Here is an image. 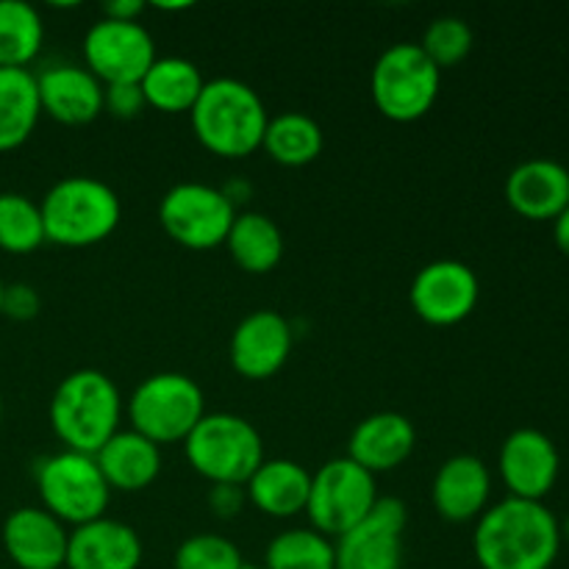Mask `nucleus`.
Listing matches in <instances>:
<instances>
[{
    "label": "nucleus",
    "mask_w": 569,
    "mask_h": 569,
    "mask_svg": "<svg viewBox=\"0 0 569 569\" xmlns=\"http://www.w3.org/2000/svg\"><path fill=\"white\" fill-rule=\"evenodd\" d=\"M559 548V520L537 500H500L478 517L472 533V553L481 569H550Z\"/></svg>",
    "instance_id": "obj_1"
},
{
    "label": "nucleus",
    "mask_w": 569,
    "mask_h": 569,
    "mask_svg": "<svg viewBox=\"0 0 569 569\" xmlns=\"http://www.w3.org/2000/svg\"><path fill=\"white\" fill-rule=\"evenodd\" d=\"M189 114L200 144L222 159H244L259 150L270 122L261 94L239 78L206 81Z\"/></svg>",
    "instance_id": "obj_2"
},
{
    "label": "nucleus",
    "mask_w": 569,
    "mask_h": 569,
    "mask_svg": "<svg viewBox=\"0 0 569 569\" xmlns=\"http://www.w3.org/2000/svg\"><path fill=\"white\" fill-rule=\"evenodd\" d=\"M122 398L117 383L100 370H76L50 398V426L67 450L94 456L120 431Z\"/></svg>",
    "instance_id": "obj_3"
},
{
    "label": "nucleus",
    "mask_w": 569,
    "mask_h": 569,
    "mask_svg": "<svg viewBox=\"0 0 569 569\" xmlns=\"http://www.w3.org/2000/svg\"><path fill=\"white\" fill-rule=\"evenodd\" d=\"M44 237L64 248H89L117 231L122 217L120 198L106 181L70 176L56 181L39 200Z\"/></svg>",
    "instance_id": "obj_4"
},
{
    "label": "nucleus",
    "mask_w": 569,
    "mask_h": 569,
    "mask_svg": "<svg viewBox=\"0 0 569 569\" xmlns=\"http://www.w3.org/2000/svg\"><path fill=\"white\" fill-rule=\"evenodd\" d=\"M183 453L194 472L214 487H242L264 461V442L253 422L239 415H206L183 439Z\"/></svg>",
    "instance_id": "obj_5"
},
{
    "label": "nucleus",
    "mask_w": 569,
    "mask_h": 569,
    "mask_svg": "<svg viewBox=\"0 0 569 569\" xmlns=\"http://www.w3.org/2000/svg\"><path fill=\"white\" fill-rule=\"evenodd\" d=\"M206 417L203 389L183 372H156L148 376L128 400L131 428L150 442H183Z\"/></svg>",
    "instance_id": "obj_6"
},
{
    "label": "nucleus",
    "mask_w": 569,
    "mask_h": 569,
    "mask_svg": "<svg viewBox=\"0 0 569 569\" xmlns=\"http://www.w3.org/2000/svg\"><path fill=\"white\" fill-rule=\"evenodd\" d=\"M442 72L431 64L417 42H398L378 56L370 76L372 103L395 122H415L431 111L439 98Z\"/></svg>",
    "instance_id": "obj_7"
},
{
    "label": "nucleus",
    "mask_w": 569,
    "mask_h": 569,
    "mask_svg": "<svg viewBox=\"0 0 569 569\" xmlns=\"http://www.w3.org/2000/svg\"><path fill=\"white\" fill-rule=\"evenodd\" d=\"M376 503V476L348 456L326 461L320 470L311 472V492L306 511H309L311 528L320 531L322 537L339 539L350 528L359 526Z\"/></svg>",
    "instance_id": "obj_8"
},
{
    "label": "nucleus",
    "mask_w": 569,
    "mask_h": 569,
    "mask_svg": "<svg viewBox=\"0 0 569 569\" xmlns=\"http://www.w3.org/2000/svg\"><path fill=\"white\" fill-rule=\"evenodd\" d=\"M37 487L42 509L56 520L83 526L106 517L111 489L100 472L94 456L64 450L37 467Z\"/></svg>",
    "instance_id": "obj_9"
},
{
    "label": "nucleus",
    "mask_w": 569,
    "mask_h": 569,
    "mask_svg": "<svg viewBox=\"0 0 569 569\" xmlns=\"http://www.w3.org/2000/svg\"><path fill=\"white\" fill-rule=\"evenodd\" d=\"M237 217V206L226 189L200 181H183L167 189L159 203V222L167 237L189 250H211L226 244Z\"/></svg>",
    "instance_id": "obj_10"
},
{
    "label": "nucleus",
    "mask_w": 569,
    "mask_h": 569,
    "mask_svg": "<svg viewBox=\"0 0 569 569\" xmlns=\"http://www.w3.org/2000/svg\"><path fill=\"white\" fill-rule=\"evenodd\" d=\"M83 59L103 87L139 83L156 61V42L142 22L100 17L83 37Z\"/></svg>",
    "instance_id": "obj_11"
},
{
    "label": "nucleus",
    "mask_w": 569,
    "mask_h": 569,
    "mask_svg": "<svg viewBox=\"0 0 569 569\" xmlns=\"http://www.w3.org/2000/svg\"><path fill=\"white\" fill-rule=\"evenodd\" d=\"M406 522L409 511L403 500L378 498L370 515L333 542V569H400Z\"/></svg>",
    "instance_id": "obj_12"
},
{
    "label": "nucleus",
    "mask_w": 569,
    "mask_h": 569,
    "mask_svg": "<svg viewBox=\"0 0 569 569\" xmlns=\"http://www.w3.org/2000/svg\"><path fill=\"white\" fill-rule=\"evenodd\" d=\"M481 283L472 267L456 259H437L422 267L409 289L411 309L428 326H456L476 311Z\"/></svg>",
    "instance_id": "obj_13"
},
{
    "label": "nucleus",
    "mask_w": 569,
    "mask_h": 569,
    "mask_svg": "<svg viewBox=\"0 0 569 569\" xmlns=\"http://www.w3.org/2000/svg\"><path fill=\"white\" fill-rule=\"evenodd\" d=\"M500 478L509 487V498L542 503L556 487L561 472L559 448L548 433L537 428H517L500 448Z\"/></svg>",
    "instance_id": "obj_14"
},
{
    "label": "nucleus",
    "mask_w": 569,
    "mask_h": 569,
    "mask_svg": "<svg viewBox=\"0 0 569 569\" xmlns=\"http://www.w3.org/2000/svg\"><path fill=\"white\" fill-rule=\"evenodd\" d=\"M292 353V326L272 309L250 311L233 328L228 356L233 370L248 381L272 378Z\"/></svg>",
    "instance_id": "obj_15"
},
{
    "label": "nucleus",
    "mask_w": 569,
    "mask_h": 569,
    "mask_svg": "<svg viewBox=\"0 0 569 569\" xmlns=\"http://www.w3.org/2000/svg\"><path fill=\"white\" fill-rule=\"evenodd\" d=\"M70 531L50 511L22 506L3 522V548L20 569H61Z\"/></svg>",
    "instance_id": "obj_16"
},
{
    "label": "nucleus",
    "mask_w": 569,
    "mask_h": 569,
    "mask_svg": "<svg viewBox=\"0 0 569 569\" xmlns=\"http://www.w3.org/2000/svg\"><path fill=\"white\" fill-rule=\"evenodd\" d=\"M142 539L128 522L98 517L70 531L67 569H139Z\"/></svg>",
    "instance_id": "obj_17"
},
{
    "label": "nucleus",
    "mask_w": 569,
    "mask_h": 569,
    "mask_svg": "<svg viewBox=\"0 0 569 569\" xmlns=\"http://www.w3.org/2000/svg\"><path fill=\"white\" fill-rule=\"evenodd\" d=\"M39 106L64 126H87L106 109V87L78 64H53L37 76Z\"/></svg>",
    "instance_id": "obj_18"
},
{
    "label": "nucleus",
    "mask_w": 569,
    "mask_h": 569,
    "mask_svg": "<svg viewBox=\"0 0 569 569\" xmlns=\"http://www.w3.org/2000/svg\"><path fill=\"white\" fill-rule=\"evenodd\" d=\"M492 476L478 456L459 453L445 461L433 476L431 500L439 517L450 522H470L487 511Z\"/></svg>",
    "instance_id": "obj_19"
},
{
    "label": "nucleus",
    "mask_w": 569,
    "mask_h": 569,
    "mask_svg": "<svg viewBox=\"0 0 569 569\" xmlns=\"http://www.w3.org/2000/svg\"><path fill=\"white\" fill-rule=\"evenodd\" d=\"M506 200L528 220H556L569 206V170L553 159H528L506 178Z\"/></svg>",
    "instance_id": "obj_20"
},
{
    "label": "nucleus",
    "mask_w": 569,
    "mask_h": 569,
    "mask_svg": "<svg viewBox=\"0 0 569 569\" xmlns=\"http://www.w3.org/2000/svg\"><path fill=\"white\" fill-rule=\"evenodd\" d=\"M417 445L415 422L398 411H378L365 417L348 439V459L367 472H389L403 465Z\"/></svg>",
    "instance_id": "obj_21"
},
{
    "label": "nucleus",
    "mask_w": 569,
    "mask_h": 569,
    "mask_svg": "<svg viewBox=\"0 0 569 569\" xmlns=\"http://www.w3.org/2000/svg\"><path fill=\"white\" fill-rule=\"evenodd\" d=\"M94 461H98L109 489L139 492L159 478L161 448L131 428V431H117L94 453Z\"/></svg>",
    "instance_id": "obj_22"
},
{
    "label": "nucleus",
    "mask_w": 569,
    "mask_h": 569,
    "mask_svg": "<svg viewBox=\"0 0 569 569\" xmlns=\"http://www.w3.org/2000/svg\"><path fill=\"white\" fill-rule=\"evenodd\" d=\"M244 487H248L244 492L256 509L283 520V517L306 511L311 492V472L292 459H264Z\"/></svg>",
    "instance_id": "obj_23"
},
{
    "label": "nucleus",
    "mask_w": 569,
    "mask_h": 569,
    "mask_svg": "<svg viewBox=\"0 0 569 569\" xmlns=\"http://www.w3.org/2000/svg\"><path fill=\"white\" fill-rule=\"evenodd\" d=\"M39 114L37 76L28 67H0V153L28 142Z\"/></svg>",
    "instance_id": "obj_24"
},
{
    "label": "nucleus",
    "mask_w": 569,
    "mask_h": 569,
    "mask_svg": "<svg viewBox=\"0 0 569 569\" xmlns=\"http://www.w3.org/2000/svg\"><path fill=\"white\" fill-rule=\"evenodd\" d=\"M226 248L244 272L264 276V272L276 270L278 261L283 259V233L272 217L261 214V211H242L233 217Z\"/></svg>",
    "instance_id": "obj_25"
},
{
    "label": "nucleus",
    "mask_w": 569,
    "mask_h": 569,
    "mask_svg": "<svg viewBox=\"0 0 569 569\" xmlns=\"http://www.w3.org/2000/svg\"><path fill=\"white\" fill-rule=\"evenodd\" d=\"M144 103L159 111H192L206 78L200 76L198 64L181 56H156L150 70L139 81Z\"/></svg>",
    "instance_id": "obj_26"
},
{
    "label": "nucleus",
    "mask_w": 569,
    "mask_h": 569,
    "mask_svg": "<svg viewBox=\"0 0 569 569\" xmlns=\"http://www.w3.org/2000/svg\"><path fill=\"white\" fill-rule=\"evenodd\" d=\"M322 144H326V137L315 117L303 111H283V114L270 117L261 148L278 164L303 167L322 153Z\"/></svg>",
    "instance_id": "obj_27"
},
{
    "label": "nucleus",
    "mask_w": 569,
    "mask_h": 569,
    "mask_svg": "<svg viewBox=\"0 0 569 569\" xmlns=\"http://www.w3.org/2000/svg\"><path fill=\"white\" fill-rule=\"evenodd\" d=\"M44 42V22L26 0H0V67H28Z\"/></svg>",
    "instance_id": "obj_28"
},
{
    "label": "nucleus",
    "mask_w": 569,
    "mask_h": 569,
    "mask_svg": "<svg viewBox=\"0 0 569 569\" xmlns=\"http://www.w3.org/2000/svg\"><path fill=\"white\" fill-rule=\"evenodd\" d=\"M333 542L315 528H289L278 533L264 553V569H333Z\"/></svg>",
    "instance_id": "obj_29"
},
{
    "label": "nucleus",
    "mask_w": 569,
    "mask_h": 569,
    "mask_svg": "<svg viewBox=\"0 0 569 569\" xmlns=\"http://www.w3.org/2000/svg\"><path fill=\"white\" fill-rule=\"evenodd\" d=\"M44 242L48 237L37 200L20 192H0V250L26 256Z\"/></svg>",
    "instance_id": "obj_30"
},
{
    "label": "nucleus",
    "mask_w": 569,
    "mask_h": 569,
    "mask_svg": "<svg viewBox=\"0 0 569 569\" xmlns=\"http://www.w3.org/2000/svg\"><path fill=\"white\" fill-rule=\"evenodd\" d=\"M472 42H476V37H472L470 22L445 14L428 22L420 48L431 59V64L442 72L445 67H456L459 61H465L470 56Z\"/></svg>",
    "instance_id": "obj_31"
},
{
    "label": "nucleus",
    "mask_w": 569,
    "mask_h": 569,
    "mask_svg": "<svg viewBox=\"0 0 569 569\" xmlns=\"http://www.w3.org/2000/svg\"><path fill=\"white\" fill-rule=\"evenodd\" d=\"M176 569H242V553L220 533H194L183 539L172 559Z\"/></svg>",
    "instance_id": "obj_32"
},
{
    "label": "nucleus",
    "mask_w": 569,
    "mask_h": 569,
    "mask_svg": "<svg viewBox=\"0 0 569 569\" xmlns=\"http://www.w3.org/2000/svg\"><path fill=\"white\" fill-rule=\"evenodd\" d=\"M144 94L139 83H111L106 87V111L120 120H131L144 109Z\"/></svg>",
    "instance_id": "obj_33"
},
{
    "label": "nucleus",
    "mask_w": 569,
    "mask_h": 569,
    "mask_svg": "<svg viewBox=\"0 0 569 569\" xmlns=\"http://www.w3.org/2000/svg\"><path fill=\"white\" fill-rule=\"evenodd\" d=\"M39 311V298L31 287L26 283H14L6 287L3 292V315L14 317V320H31Z\"/></svg>",
    "instance_id": "obj_34"
},
{
    "label": "nucleus",
    "mask_w": 569,
    "mask_h": 569,
    "mask_svg": "<svg viewBox=\"0 0 569 569\" xmlns=\"http://www.w3.org/2000/svg\"><path fill=\"white\" fill-rule=\"evenodd\" d=\"M211 506H214V511H220L222 517L239 511V506H242L239 487H214V492H211Z\"/></svg>",
    "instance_id": "obj_35"
},
{
    "label": "nucleus",
    "mask_w": 569,
    "mask_h": 569,
    "mask_svg": "<svg viewBox=\"0 0 569 569\" xmlns=\"http://www.w3.org/2000/svg\"><path fill=\"white\" fill-rule=\"evenodd\" d=\"M142 11V0H114V3L103 6V17H109V20H137Z\"/></svg>",
    "instance_id": "obj_36"
},
{
    "label": "nucleus",
    "mask_w": 569,
    "mask_h": 569,
    "mask_svg": "<svg viewBox=\"0 0 569 569\" xmlns=\"http://www.w3.org/2000/svg\"><path fill=\"white\" fill-rule=\"evenodd\" d=\"M553 239L561 253L569 256V206L553 220Z\"/></svg>",
    "instance_id": "obj_37"
},
{
    "label": "nucleus",
    "mask_w": 569,
    "mask_h": 569,
    "mask_svg": "<svg viewBox=\"0 0 569 569\" xmlns=\"http://www.w3.org/2000/svg\"><path fill=\"white\" fill-rule=\"evenodd\" d=\"M3 292H6V283L0 281V315H3Z\"/></svg>",
    "instance_id": "obj_38"
},
{
    "label": "nucleus",
    "mask_w": 569,
    "mask_h": 569,
    "mask_svg": "<svg viewBox=\"0 0 569 569\" xmlns=\"http://www.w3.org/2000/svg\"><path fill=\"white\" fill-rule=\"evenodd\" d=\"M561 537H567V539H569V517H567V522H565V528H561Z\"/></svg>",
    "instance_id": "obj_39"
},
{
    "label": "nucleus",
    "mask_w": 569,
    "mask_h": 569,
    "mask_svg": "<svg viewBox=\"0 0 569 569\" xmlns=\"http://www.w3.org/2000/svg\"><path fill=\"white\" fill-rule=\"evenodd\" d=\"M242 569H264V567H256V565H244Z\"/></svg>",
    "instance_id": "obj_40"
},
{
    "label": "nucleus",
    "mask_w": 569,
    "mask_h": 569,
    "mask_svg": "<svg viewBox=\"0 0 569 569\" xmlns=\"http://www.w3.org/2000/svg\"><path fill=\"white\" fill-rule=\"evenodd\" d=\"M0 415H3V403H0Z\"/></svg>",
    "instance_id": "obj_41"
},
{
    "label": "nucleus",
    "mask_w": 569,
    "mask_h": 569,
    "mask_svg": "<svg viewBox=\"0 0 569 569\" xmlns=\"http://www.w3.org/2000/svg\"><path fill=\"white\" fill-rule=\"evenodd\" d=\"M61 569H67V567H61Z\"/></svg>",
    "instance_id": "obj_42"
}]
</instances>
